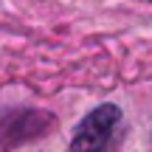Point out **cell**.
I'll return each mask as SVG.
<instances>
[{"label":"cell","instance_id":"obj_1","mask_svg":"<svg viewBox=\"0 0 152 152\" xmlns=\"http://www.w3.org/2000/svg\"><path fill=\"white\" fill-rule=\"evenodd\" d=\"M118 118H121V110L115 107V104H102V107H96L79 127H76L71 152H107Z\"/></svg>","mask_w":152,"mask_h":152}]
</instances>
